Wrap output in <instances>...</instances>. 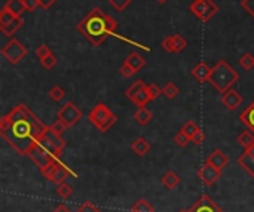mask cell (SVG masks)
Listing matches in <instances>:
<instances>
[{"mask_svg": "<svg viewBox=\"0 0 254 212\" xmlns=\"http://www.w3.org/2000/svg\"><path fill=\"white\" fill-rule=\"evenodd\" d=\"M153 207L146 201V199H140L134 207H132V212H153Z\"/></svg>", "mask_w": 254, "mask_h": 212, "instance_id": "obj_32", "label": "cell"}, {"mask_svg": "<svg viewBox=\"0 0 254 212\" xmlns=\"http://www.w3.org/2000/svg\"><path fill=\"white\" fill-rule=\"evenodd\" d=\"M146 88V85H144V82L141 80V79H137L128 89H127V92H125V95H127V98L128 100H131L132 101V98L141 91V89H144Z\"/></svg>", "mask_w": 254, "mask_h": 212, "instance_id": "obj_24", "label": "cell"}, {"mask_svg": "<svg viewBox=\"0 0 254 212\" xmlns=\"http://www.w3.org/2000/svg\"><path fill=\"white\" fill-rule=\"evenodd\" d=\"M180 212H186V211H180Z\"/></svg>", "mask_w": 254, "mask_h": 212, "instance_id": "obj_50", "label": "cell"}, {"mask_svg": "<svg viewBox=\"0 0 254 212\" xmlns=\"http://www.w3.org/2000/svg\"><path fill=\"white\" fill-rule=\"evenodd\" d=\"M244 98L241 94H238L235 89H229L225 94H222V104L229 110V111H235L241 104H243Z\"/></svg>", "mask_w": 254, "mask_h": 212, "instance_id": "obj_13", "label": "cell"}, {"mask_svg": "<svg viewBox=\"0 0 254 212\" xmlns=\"http://www.w3.org/2000/svg\"><path fill=\"white\" fill-rule=\"evenodd\" d=\"M54 212H70V210H68L65 205H60V207H57V208L54 210Z\"/></svg>", "mask_w": 254, "mask_h": 212, "instance_id": "obj_47", "label": "cell"}, {"mask_svg": "<svg viewBox=\"0 0 254 212\" xmlns=\"http://www.w3.org/2000/svg\"><path fill=\"white\" fill-rule=\"evenodd\" d=\"M156 1H158V3H161V4H164V3H167L168 0H156Z\"/></svg>", "mask_w": 254, "mask_h": 212, "instance_id": "obj_49", "label": "cell"}, {"mask_svg": "<svg viewBox=\"0 0 254 212\" xmlns=\"http://www.w3.org/2000/svg\"><path fill=\"white\" fill-rule=\"evenodd\" d=\"M27 48L18 40V39H10L4 46H3V49H1V55L12 64V65H16V64H19L24 58H25V55H27Z\"/></svg>", "mask_w": 254, "mask_h": 212, "instance_id": "obj_7", "label": "cell"}, {"mask_svg": "<svg viewBox=\"0 0 254 212\" xmlns=\"http://www.w3.org/2000/svg\"><path fill=\"white\" fill-rule=\"evenodd\" d=\"M55 1H57V0H39V4H40V7H43V9H49Z\"/></svg>", "mask_w": 254, "mask_h": 212, "instance_id": "obj_46", "label": "cell"}, {"mask_svg": "<svg viewBox=\"0 0 254 212\" xmlns=\"http://www.w3.org/2000/svg\"><path fill=\"white\" fill-rule=\"evenodd\" d=\"M173 43H174L176 53H180L188 48V42L182 34H173Z\"/></svg>", "mask_w": 254, "mask_h": 212, "instance_id": "obj_26", "label": "cell"}, {"mask_svg": "<svg viewBox=\"0 0 254 212\" xmlns=\"http://www.w3.org/2000/svg\"><path fill=\"white\" fill-rule=\"evenodd\" d=\"M238 163L252 178H254V156H250L249 153L244 152V155L238 158Z\"/></svg>", "mask_w": 254, "mask_h": 212, "instance_id": "obj_19", "label": "cell"}, {"mask_svg": "<svg viewBox=\"0 0 254 212\" xmlns=\"http://www.w3.org/2000/svg\"><path fill=\"white\" fill-rule=\"evenodd\" d=\"M147 92H149V95H150V100H156L159 95H162V89H161L156 83L147 85Z\"/></svg>", "mask_w": 254, "mask_h": 212, "instance_id": "obj_38", "label": "cell"}, {"mask_svg": "<svg viewBox=\"0 0 254 212\" xmlns=\"http://www.w3.org/2000/svg\"><path fill=\"white\" fill-rule=\"evenodd\" d=\"M246 153H249L250 156H254V143L249 147V149H246Z\"/></svg>", "mask_w": 254, "mask_h": 212, "instance_id": "obj_48", "label": "cell"}, {"mask_svg": "<svg viewBox=\"0 0 254 212\" xmlns=\"http://www.w3.org/2000/svg\"><path fill=\"white\" fill-rule=\"evenodd\" d=\"M240 119H241V122L254 134V101L241 113Z\"/></svg>", "mask_w": 254, "mask_h": 212, "instance_id": "obj_21", "label": "cell"}, {"mask_svg": "<svg viewBox=\"0 0 254 212\" xmlns=\"http://www.w3.org/2000/svg\"><path fill=\"white\" fill-rule=\"evenodd\" d=\"M150 101V95L147 92V86L144 89H141L134 98H132V103L137 106V107H146V104Z\"/></svg>", "mask_w": 254, "mask_h": 212, "instance_id": "obj_25", "label": "cell"}, {"mask_svg": "<svg viewBox=\"0 0 254 212\" xmlns=\"http://www.w3.org/2000/svg\"><path fill=\"white\" fill-rule=\"evenodd\" d=\"M125 62L127 64H129L137 73L146 65V59L138 53V52H132V53H129L128 56H127V59H125Z\"/></svg>", "mask_w": 254, "mask_h": 212, "instance_id": "obj_22", "label": "cell"}, {"mask_svg": "<svg viewBox=\"0 0 254 212\" xmlns=\"http://www.w3.org/2000/svg\"><path fill=\"white\" fill-rule=\"evenodd\" d=\"M49 128H51L57 135H63V134L67 131V128H70V126H68L65 122H63L61 119H57V122H54Z\"/></svg>", "mask_w": 254, "mask_h": 212, "instance_id": "obj_34", "label": "cell"}, {"mask_svg": "<svg viewBox=\"0 0 254 212\" xmlns=\"http://www.w3.org/2000/svg\"><path fill=\"white\" fill-rule=\"evenodd\" d=\"M22 25V19L21 16H16L13 13H10L7 9H1L0 10V30L4 36L12 37Z\"/></svg>", "mask_w": 254, "mask_h": 212, "instance_id": "obj_9", "label": "cell"}, {"mask_svg": "<svg viewBox=\"0 0 254 212\" xmlns=\"http://www.w3.org/2000/svg\"><path fill=\"white\" fill-rule=\"evenodd\" d=\"M24 4H25V9L28 12H34L40 4H39V0H24Z\"/></svg>", "mask_w": 254, "mask_h": 212, "instance_id": "obj_45", "label": "cell"}, {"mask_svg": "<svg viewBox=\"0 0 254 212\" xmlns=\"http://www.w3.org/2000/svg\"><path fill=\"white\" fill-rule=\"evenodd\" d=\"M240 64H241V67L244 68V70H247V71H250L252 68L254 67V56L252 53H244L241 58H240Z\"/></svg>", "mask_w": 254, "mask_h": 212, "instance_id": "obj_33", "label": "cell"}, {"mask_svg": "<svg viewBox=\"0 0 254 212\" xmlns=\"http://www.w3.org/2000/svg\"><path fill=\"white\" fill-rule=\"evenodd\" d=\"M134 119H135V122H137L138 125L146 126V125H149L150 120L153 119V114H152V111L147 110L146 107H138L137 111L134 113Z\"/></svg>", "mask_w": 254, "mask_h": 212, "instance_id": "obj_18", "label": "cell"}, {"mask_svg": "<svg viewBox=\"0 0 254 212\" xmlns=\"http://www.w3.org/2000/svg\"><path fill=\"white\" fill-rule=\"evenodd\" d=\"M76 212H101L100 211V208H97L95 205H92L91 202H85L83 205H80L79 208H77V211Z\"/></svg>", "mask_w": 254, "mask_h": 212, "instance_id": "obj_42", "label": "cell"}, {"mask_svg": "<svg viewBox=\"0 0 254 212\" xmlns=\"http://www.w3.org/2000/svg\"><path fill=\"white\" fill-rule=\"evenodd\" d=\"M162 94H164L168 100H174V98L179 95V88H177L176 83L170 82V83H167V85L162 88Z\"/></svg>", "mask_w": 254, "mask_h": 212, "instance_id": "obj_27", "label": "cell"}, {"mask_svg": "<svg viewBox=\"0 0 254 212\" xmlns=\"http://www.w3.org/2000/svg\"><path fill=\"white\" fill-rule=\"evenodd\" d=\"M207 163H210V165H213V166H216L217 169H223V168H226L228 166V163H229V158L222 152V150H219V149H216L208 158H207Z\"/></svg>", "mask_w": 254, "mask_h": 212, "instance_id": "obj_15", "label": "cell"}, {"mask_svg": "<svg viewBox=\"0 0 254 212\" xmlns=\"http://www.w3.org/2000/svg\"><path fill=\"white\" fill-rule=\"evenodd\" d=\"M116 28H118L116 19L112 18L110 15L104 13L100 7H94L77 24V31L94 46H100L106 40V37H109V36L129 42V40L124 39L122 36H119L116 33Z\"/></svg>", "mask_w": 254, "mask_h": 212, "instance_id": "obj_2", "label": "cell"}, {"mask_svg": "<svg viewBox=\"0 0 254 212\" xmlns=\"http://www.w3.org/2000/svg\"><path fill=\"white\" fill-rule=\"evenodd\" d=\"M211 67L207 64V62H198L195 67H193V70H192V76L199 82V83H204V82H208V79H210V74H211Z\"/></svg>", "mask_w": 254, "mask_h": 212, "instance_id": "obj_16", "label": "cell"}, {"mask_svg": "<svg viewBox=\"0 0 254 212\" xmlns=\"http://www.w3.org/2000/svg\"><path fill=\"white\" fill-rule=\"evenodd\" d=\"M240 80V74L238 71H235L229 62H226L225 59H220L214 68L211 70L208 83L216 88L220 94H225L226 91L232 89V86Z\"/></svg>", "mask_w": 254, "mask_h": 212, "instance_id": "obj_3", "label": "cell"}, {"mask_svg": "<svg viewBox=\"0 0 254 212\" xmlns=\"http://www.w3.org/2000/svg\"><path fill=\"white\" fill-rule=\"evenodd\" d=\"M241 6L254 18V0H241Z\"/></svg>", "mask_w": 254, "mask_h": 212, "instance_id": "obj_44", "label": "cell"}, {"mask_svg": "<svg viewBox=\"0 0 254 212\" xmlns=\"http://www.w3.org/2000/svg\"><path fill=\"white\" fill-rule=\"evenodd\" d=\"M189 9L195 13L198 19H201L202 22H208L219 12V4L214 0H193Z\"/></svg>", "mask_w": 254, "mask_h": 212, "instance_id": "obj_6", "label": "cell"}, {"mask_svg": "<svg viewBox=\"0 0 254 212\" xmlns=\"http://www.w3.org/2000/svg\"><path fill=\"white\" fill-rule=\"evenodd\" d=\"M131 150H132L137 156H144V155H147L149 150H150V143H149L146 138L140 137V138H137V140L131 144Z\"/></svg>", "mask_w": 254, "mask_h": 212, "instance_id": "obj_17", "label": "cell"}, {"mask_svg": "<svg viewBox=\"0 0 254 212\" xmlns=\"http://www.w3.org/2000/svg\"><path fill=\"white\" fill-rule=\"evenodd\" d=\"M27 156L31 159V162L42 171L43 168H46L48 165H51L52 162H55V160H58L60 158H57V156H54L52 153H49L48 150H45L42 146H39L37 143L28 150V153H27Z\"/></svg>", "mask_w": 254, "mask_h": 212, "instance_id": "obj_10", "label": "cell"}, {"mask_svg": "<svg viewBox=\"0 0 254 212\" xmlns=\"http://www.w3.org/2000/svg\"><path fill=\"white\" fill-rule=\"evenodd\" d=\"M45 129L43 122L24 104L0 120V135L18 155H27Z\"/></svg>", "mask_w": 254, "mask_h": 212, "instance_id": "obj_1", "label": "cell"}, {"mask_svg": "<svg viewBox=\"0 0 254 212\" xmlns=\"http://www.w3.org/2000/svg\"><path fill=\"white\" fill-rule=\"evenodd\" d=\"M132 0H109V3L112 4V7L118 12H124L129 4H131Z\"/></svg>", "mask_w": 254, "mask_h": 212, "instance_id": "obj_35", "label": "cell"}, {"mask_svg": "<svg viewBox=\"0 0 254 212\" xmlns=\"http://www.w3.org/2000/svg\"><path fill=\"white\" fill-rule=\"evenodd\" d=\"M73 193V187L67 183H63L57 187V195L61 198V199H68Z\"/></svg>", "mask_w": 254, "mask_h": 212, "instance_id": "obj_30", "label": "cell"}, {"mask_svg": "<svg viewBox=\"0 0 254 212\" xmlns=\"http://www.w3.org/2000/svg\"><path fill=\"white\" fill-rule=\"evenodd\" d=\"M116 114L103 103H98L91 111H89V120L91 123L100 131L106 132L116 123Z\"/></svg>", "mask_w": 254, "mask_h": 212, "instance_id": "obj_4", "label": "cell"}, {"mask_svg": "<svg viewBox=\"0 0 254 212\" xmlns=\"http://www.w3.org/2000/svg\"><path fill=\"white\" fill-rule=\"evenodd\" d=\"M49 97H51V100H52V101H61V100L65 97V91H64L60 85H55V86H52V88H51V91H49Z\"/></svg>", "mask_w": 254, "mask_h": 212, "instance_id": "obj_31", "label": "cell"}, {"mask_svg": "<svg viewBox=\"0 0 254 212\" xmlns=\"http://www.w3.org/2000/svg\"><path fill=\"white\" fill-rule=\"evenodd\" d=\"M57 117L61 119L63 122H65L68 126H74L82 119V111L71 101H68L58 110Z\"/></svg>", "mask_w": 254, "mask_h": 212, "instance_id": "obj_11", "label": "cell"}, {"mask_svg": "<svg viewBox=\"0 0 254 212\" xmlns=\"http://www.w3.org/2000/svg\"><path fill=\"white\" fill-rule=\"evenodd\" d=\"M238 143H240L244 149H249V147L254 143V134L252 131H244V132L238 137Z\"/></svg>", "mask_w": 254, "mask_h": 212, "instance_id": "obj_28", "label": "cell"}, {"mask_svg": "<svg viewBox=\"0 0 254 212\" xmlns=\"http://www.w3.org/2000/svg\"><path fill=\"white\" fill-rule=\"evenodd\" d=\"M3 7L7 9L10 13L16 15V16H21L27 10L25 9V4H24V0H7Z\"/></svg>", "mask_w": 254, "mask_h": 212, "instance_id": "obj_20", "label": "cell"}, {"mask_svg": "<svg viewBox=\"0 0 254 212\" xmlns=\"http://www.w3.org/2000/svg\"><path fill=\"white\" fill-rule=\"evenodd\" d=\"M189 141H190V138H189L185 132H182V131L174 137V143H176L179 147H182V149H183V147H186V146L189 144Z\"/></svg>", "mask_w": 254, "mask_h": 212, "instance_id": "obj_37", "label": "cell"}, {"mask_svg": "<svg viewBox=\"0 0 254 212\" xmlns=\"http://www.w3.org/2000/svg\"><path fill=\"white\" fill-rule=\"evenodd\" d=\"M39 146H42L45 150H48L49 153H52L57 158H61L63 150L65 147V141L61 138V135H57L51 128L46 126V129L39 135L37 141Z\"/></svg>", "mask_w": 254, "mask_h": 212, "instance_id": "obj_5", "label": "cell"}, {"mask_svg": "<svg viewBox=\"0 0 254 212\" xmlns=\"http://www.w3.org/2000/svg\"><path fill=\"white\" fill-rule=\"evenodd\" d=\"M40 64H42V67H43V68H46V70H52V68L57 65V56H55L54 53H51V55H48L46 58L40 59Z\"/></svg>", "mask_w": 254, "mask_h": 212, "instance_id": "obj_36", "label": "cell"}, {"mask_svg": "<svg viewBox=\"0 0 254 212\" xmlns=\"http://www.w3.org/2000/svg\"><path fill=\"white\" fill-rule=\"evenodd\" d=\"M190 141H192L193 144H196V146H201V144H202V143L205 141V134H204V132H202V131L199 129V131H198V132H196V134L193 135V138H192Z\"/></svg>", "mask_w": 254, "mask_h": 212, "instance_id": "obj_43", "label": "cell"}, {"mask_svg": "<svg viewBox=\"0 0 254 212\" xmlns=\"http://www.w3.org/2000/svg\"><path fill=\"white\" fill-rule=\"evenodd\" d=\"M180 183H182V178L174 171H170L162 177V184L164 187H167V190H174Z\"/></svg>", "mask_w": 254, "mask_h": 212, "instance_id": "obj_23", "label": "cell"}, {"mask_svg": "<svg viewBox=\"0 0 254 212\" xmlns=\"http://www.w3.org/2000/svg\"><path fill=\"white\" fill-rule=\"evenodd\" d=\"M42 174L45 175V178H48V180L52 181L54 184L60 186V184L65 183V178H67L68 175H71L73 172H71L65 165H63V163L60 162V159H58V160L52 162L51 165H48L46 168H43V169H42Z\"/></svg>", "mask_w": 254, "mask_h": 212, "instance_id": "obj_8", "label": "cell"}, {"mask_svg": "<svg viewBox=\"0 0 254 212\" xmlns=\"http://www.w3.org/2000/svg\"><path fill=\"white\" fill-rule=\"evenodd\" d=\"M198 177L201 178V181L205 186H213L222 177V171L217 169L216 166H213V165H210V163L205 162V165L198 171Z\"/></svg>", "mask_w": 254, "mask_h": 212, "instance_id": "obj_12", "label": "cell"}, {"mask_svg": "<svg viewBox=\"0 0 254 212\" xmlns=\"http://www.w3.org/2000/svg\"><path fill=\"white\" fill-rule=\"evenodd\" d=\"M52 53V51H51V48L48 46V45H40L37 49H36V56L39 58V59H43V58H46L48 55H51Z\"/></svg>", "mask_w": 254, "mask_h": 212, "instance_id": "obj_39", "label": "cell"}, {"mask_svg": "<svg viewBox=\"0 0 254 212\" xmlns=\"http://www.w3.org/2000/svg\"><path fill=\"white\" fill-rule=\"evenodd\" d=\"M198 131H199V126H198L193 120H188V122L183 125V128H182V132H185L190 140L193 138V135H195Z\"/></svg>", "mask_w": 254, "mask_h": 212, "instance_id": "obj_29", "label": "cell"}, {"mask_svg": "<svg viewBox=\"0 0 254 212\" xmlns=\"http://www.w3.org/2000/svg\"><path fill=\"white\" fill-rule=\"evenodd\" d=\"M119 71H121V74H122L124 77H131V76H134V74L137 73V71H135L129 64H127L125 61H124V64L121 65Z\"/></svg>", "mask_w": 254, "mask_h": 212, "instance_id": "obj_41", "label": "cell"}, {"mask_svg": "<svg viewBox=\"0 0 254 212\" xmlns=\"http://www.w3.org/2000/svg\"><path fill=\"white\" fill-rule=\"evenodd\" d=\"M186 212H223L216 202L210 198V196H202L198 199V202H195L193 207H190Z\"/></svg>", "mask_w": 254, "mask_h": 212, "instance_id": "obj_14", "label": "cell"}, {"mask_svg": "<svg viewBox=\"0 0 254 212\" xmlns=\"http://www.w3.org/2000/svg\"><path fill=\"white\" fill-rule=\"evenodd\" d=\"M162 49L168 53H176V49H174V43H173V36H168L167 39H164L162 42Z\"/></svg>", "mask_w": 254, "mask_h": 212, "instance_id": "obj_40", "label": "cell"}]
</instances>
